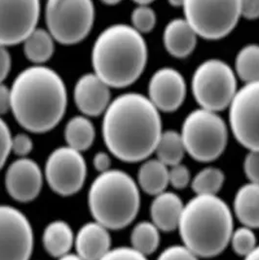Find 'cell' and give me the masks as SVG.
I'll list each match as a JSON object with an SVG mask.
<instances>
[{"label":"cell","mask_w":259,"mask_h":260,"mask_svg":"<svg viewBox=\"0 0 259 260\" xmlns=\"http://www.w3.org/2000/svg\"><path fill=\"white\" fill-rule=\"evenodd\" d=\"M159 110L139 93L111 101L104 114L103 137L109 152L121 161L136 163L155 152L162 135Z\"/></svg>","instance_id":"cell-1"},{"label":"cell","mask_w":259,"mask_h":260,"mask_svg":"<svg viewBox=\"0 0 259 260\" xmlns=\"http://www.w3.org/2000/svg\"><path fill=\"white\" fill-rule=\"evenodd\" d=\"M11 111L24 130L43 134L58 126L68 106V92L58 72L44 66L21 71L10 88Z\"/></svg>","instance_id":"cell-2"},{"label":"cell","mask_w":259,"mask_h":260,"mask_svg":"<svg viewBox=\"0 0 259 260\" xmlns=\"http://www.w3.org/2000/svg\"><path fill=\"white\" fill-rule=\"evenodd\" d=\"M148 50L142 35L132 25L115 24L104 29L92 49L94 73L110 88H125L143 73Z\"/></svg>","instance_id":"cell-3"},{"label":"cell","mask_w":259,"mask_h":260,"mask_svg":"<svg viewBox=\"0 0 259 260\" xmlns=\"http://www.w3.org/2000/svg\"><path fill=\"white\" fill-rule=\"evenodd\" d=\"M177 229L183 246L199 258L214 257L230 243L233 215L217 195H196L184 205Z\"/></svg>","instance_id":"cell-4"},{"label":"cell","mask_w":259,"mask_h":260,"mask_svg":"<svg viewBox=\"0 0 259 260\" xmlns=\"http://www.w3.org/2000/svg\"><path fill=\"white\" fill-rule=\"evenodd\" d=\"M88 206L94 221L108 230H121L129 226L140 212V187L124 171L109 170L92 182Z\"/></svg>","instance_id":"cell-5"},{"label":"cell","mask_w":259,"mask_h":260,"mask_svg":"<svg viewBox=\"0 0 259 260\" xmlns=\"http://www.w3.org/2000/svg\"><path fill=\"white\" fill-rule=\"evenodd\" d=\"M180 136L186 153L196 161L207 163L223 153L228 142V129L216 112L199 108L185 117Z\"/></svg>","instance_id":"cell-6"},{"label":"cell","mask_w":259,"mask_h":260,"mask_svg":"<svg viewBox=\"0 0 259 260\" xmlns=\"http://www.w3.org/2000/svg\"><path fill=\"white\" fill-rule=\"evenodd\" d=\"M191 88L201 108L217 113L229 107L238 91L235 72L221 59H207L194 71Z\"/></svg>","instance_id":"cell-7"},{"label":"cell","mask_w":259,"mask_h":260,"mask_svg":"<svg viewBox=\"0 0 259 260\" xmlns=\"http://www.w3.org/2000/svg\"><path fill=\"white\" fill-rule=\"evenodd\" d=\"M45 21L55 41L63 45L79 43L89 36L94 25V3L90 0L48 1Z\"/></svg>","instance_id":"cell-8"},{"label":"cell","mask_w":259,"mask_h":260,"mask_svg":"<svg viewBox=\"0 0 259 260\" xmlns=\"http://www.w3.org/2000/svg\"><path fill=\"white\" fill-rule=\"evenodd\" d=\"M184 19L197 36L207 40H218L228 36L241 18L240 1L183 2Z\"/></svg>","instance_id":"cell-9"},{"label":"cell","mask_w":259,"mask_h":260,"mask_svg":"<svg viewBox=\"0 0 259 260\" xmlns=\"http://www.w3.org/2000/svg\"><path fill=\"white\" fill-rule=\"evenodd\" d=\"M44 176L48 185L61 197H70L82 189L87 178V164L81 152L60 146L48 156Z\"/></svg>","instance_id":"cell-10"},{"label":"cell","mask_w":259,"mask_h":260,"mask_svg":"<svg viewBox=\"0 0 259 260\" xmlns=\"http://www.w3.org/2000/svg\"><path fill=\"white\" fill-rule=\"evenodd\" d=\"M230 128L237 142L259 150V82L245 84L229 106Z\"/></svg>","instance_id":"cell-11"},{"label":"cell","mask_w":259,"mask_h":260,"mask_svg":"<svg viewBox=\"0 0 259 260\" xmlns=\"http://www.w3.org/2000/svg\"><path fill=\"white\" fill-rule=\"evenodd\" d=\"M34 245L28 218L14 207L0 205V260H29Z\"/></svg>","instance_id":"cell-12"},{"label":"cell","mask_w":259,"mask_h":260,"mask_svg":"<svg viewBox=\"0 0 259 260\" xmlns=\"http://www.w3.org/2000/svg\"><path fill=\"white\" fill-rule=\"evenodd\" d=\"M40 10L37 0L0 1V45L24 43L37 28Z\"/></svg>","instance_id":"cell-13"},{"label":"cell","mask_w":259,"mask_h":260,"mask_svg":"<svg viewBox=\"0 0 259 260\" xmlns=\"http://www.w3.org/2000/svg\"><path fill=\"white\" fill-rule=\"evenodd\" d=\"M43 186V173L29 158H19L8 167L5 174V188L15 201L28 203L39 196Z\"/></svg>","instance_id":"cell-14"},{"label":"cell","mask_w":259,"mask_h":260,"mask_svg":"<svg viewBox=\"0 0 259 260\" xmlns=\"http://www.w3.org/2000/svg\"><path fill=\"white\" fill-rule=\"evenodd\" d=\"M186 96L183 76L173 68L154 72L148 84V99L159 111L174 112L182 106Z\"/></svg>","instance_id":"cell-15"},{"label":"cell","mask_w":259,"mask_h":260,"mask_svg":"<svg viewBox=\"0 0 259 260\" xmlns=\"http://www.w3.org/2000/svg\"><path fill=\"white\" fill-rule=\"evenodd\" d=\"M73 98L84 116L96 117L105 114L111 103L110 87L94 73H86L75 84Z\"/></svg>","instance_id":"cell-16"},{"label":"cell","mask_w":259,"mask_h":260,"mask_svg":"<svg viewBox=\"0 0 259 260\" xmlns=\"http://www.w3.org/2000/svg\"><path fill=\"white\" fill-rule=\"evenodd\" d=\"M74 247L83 260H101L111 249L109 230L96 221L85 223L75 236Z\"/></svg>","instance_id":"cell-17"},{"label":"cell","mask_w":259,"mask_h":260,"mask_svg":"<svg viewBox=\"0 0 259 260\" xmlns=\"http://www.w3.org/2000/svg\"><path fill=\"white\" fill-rule=\"evenodd\" d=\"M197 35L185 19H174L166 25L163 42L167 52L177 59L187 58L197 45Z\"/></svg>","instance_id":"cell-18"},{"label":"cell","mask_w":259,"mask_h":260,"mask_svg":"<svg viewBox=\"0 0 259 260\" xmlns=\"http://www.w3.org/2000/svg\"><path fill=\"white\" fill-rule=\"evenodd\" d=\"M184 204L176 193L163 192L155 196L150 206L153 223L160 231L172 232L178 228Z\"/></svg>","instance_id":"cell-19"},{"label":"cell","mask_w":259,"mask_h":260,"mask_svg":"<svg viewBox=\"0 0 259 260\" xmlns=\"http://www.w3.org/2000/svg\"><path fill=\"white\" fill-rule=\"evenodd\" d=\"M233 206L236 216L243 226L259 228V184L248 182L241 186L236 193Z\"/></svg>","instance_id":"cell-20"},{"label":"cell","mask_w":259,"mask_h":260,"mask_svg":"<svg viewBox=\"0 0 259 260\" xmlns=\"http://www.w3.org/2000/svg\"><path fill=\"white\" fill-rule=\"evenodd\" d=\"M75 236L71 225L63 220H54L45 227L42 235L44 249L52 257L58 258L71 252Z\"/></svg>","instance_id":"cell-21"},{"label":"cell","mask_w":259,"mask_h":260,"mask_svg":"<svg viewBox=\"0 0 259 260\" xmlns=\"http://www.w3.org/2000/svg\"><path fill=\"white\" fill-rule=\"evenodd\" d=\"M170 184L169 169L157 158L144 161L139 169L138 185L148 195L157 196Z\"/></svg>","instance_id":"cell-22"},{"label":"cell","mask_w":259,"mask_h":260,"mask_svg":"<svg viewBox=\"0 0 259 260\" xmlns=\"http://www.w3.org/2000/svg\"><path fill=\"white\" fill-rule=\"evenodd\" d=\"M95 129L89 117L84 115L73 116L64 128V140L72 149L83 152L88 150L94 142Z\"/></svg>","instance_id":"cell-23"},{"label":"cell","mask_w":259,"mask_h":260,"mask_svg":"<svg viewBox=\"0 0 259 260\" xmlns=\"http://www.w3.org/2000/svg\"><path fill=\"white\" fill-rule=\"evenodd\" d=\"M54 52L55 40L47 29L37 27L24 41V56L36 66L48 61Z\"/></svg>","instance_id":"cell-24"},{"label":"cell","mask_w":259,"mask_h":260,"mask_svg":"<svg viewBox=\"0 0 259 260\" xmlns=\"http://www.w3.org/2000/svg\"><path fill=\"white\" fill-rule=\"evenodd\" d=\"M155 153L157 159L167 167L172 168L181 164L186 150L180 134L173 130L163 132L155 149Z\"/></svg>","instance_id":"cell-25"},{"label":"cell","mask_w":259,"mask_h":260,"mask_svg":"<svg viewBox=\"0 0 259 260\" xmlns=\"http://www.w3.org/2000/svg\"><path fill=\"white\" fill-rule=\"evenodd\" d=\"M131 244V248L147 257L159 248L160 230L150 221L139 222L132 230Z\"/></svg>","instance_id":"cell-26"},{"label":"cell","mask_w":259,"mask_h":260,"mask_svg":"<svg viewBox=\"0 0 259 260\" xmlns=\"http://www.w3.org/2000/svg\"><path fill=\"white\" fill-rule=\"evenodd\" d=\"M235 71L237 76L246 84L259 82V45L248 44L239 51Z\"/></svg>","instance_id":"cell-27"},{"label":"cell","mask_w":259,"mask_h":260,"mask_svg":"<svg viewBox=\"0 0 259 260\" xmlns=\"http://www.w3.org/2000/svg\"><path fill=\"white\" fill-rule=\"evenodd\" d=\"M223 172L214 167H207L191 179V188L196 195H216L223 186Z\"/></svg>","instance_id":"cell-28"},{"label":"cell","mask_w":259,"mask_h":260,"mask_svg":"<svg viewBox=\"0 0 259 260\" xmlns=\"http://www.w3.org/2000/svg\"><path fill=\"white\" fill-rule=\"evenodd\" d=\"M229 244L236 254L246 257L257 247V240L253 229L242 226L233 231Z\"/></svg>","instance_id":"cell-29"},{"label":"cell","mask_w":259,"mask_h":260,"mask_svg":"<svg viewBox=\"0 0 259 260\" xmlns=\"http://www.w3.org/2000/svg\"><path fill=\"white\" fill-rule=\"evenodd\" d=\"M132 26L141 35L150 32L156 24V13L150 5H137L131 15Z\"/></svg>","instance_id":"cell-30"},{"label":"cell","mask_w":259,"mask_h":260,"mask_svg":"<svg viewBox=\"0 0 259 260\" xmlns=\"http://www.w3.org/2000/svg\"><path fill=\"white\" fill-rule=\"evenodd\" d=\"M169 182L176 189H184L191 183L190 171L186 166L178 164L169 170Z\"/></svg>","instance_id":"cell-31"},{"label":"cell","mask_w":259,"mask_h":260,"mask_svg":"<svg viewBox=\"0 0 259 260\" xmlns=\"http://www.w3.org/2000/svg\"><path fill=\"white\" fill-rule=\"evenodd\" d=\"M12 137L8 124L0 117V170L4 167L11 153Z\"/></svg>","instance_id":"cell-32"},{"label":"cell","mask_w":259,"mask_h":260,"mask_svg":"<svg viewBox=\"0 0 259 260\" xmlns=\"http://www.w3.org/2000/svg\"><path fill=\"white\" fill-rule=\"evenodd\" d=\"M156 260H200L188 248L182 246H171L164 249Z\"/></svg>","instance_id":"cell-33"},{"label":"cell","mask_w":259,"mask_h":260,"mask_svg":"<svg viewBox=\"0 0 259 260\" xmlns=\"http://www.w3.org/2000/svg\"><path fill=\"white\" fill-rule=\"evenodd\" d=\"M34 149V142L31 138L24 134L20 133L12 137L11 152L19 156L20 158H25Z\"/></svg>","instance_id":"cell-34"},{"label":"cell","mask_w":259,"mask_h":260,"mask_svg":"<svg viewBox=\"0 0 259 260\" xmlns=\"http://www.w3.org/2000/svg\"><path fill=\"white\" fill-rule=\"evenodd\" d=\"M244 172L249 182L259 184V150H251L244 160Z\"/></svg>","instance_id":"cell-35"},{"label":"cell","mask_w":259,"mask_h":260,"mask_svg":"<svg viewBox=\"0 0 259 260\" xmlns=\"http://www.w3.org/2000/svg\"><path fill=\"white\" fill-rule=\"evenodd\" d=\"M101 260H148L146 256L131 247L111 248L110 251Z\"/></svg>","instance_id":"cell-36"},{"label":"cell","mask_w":259,"mask_h":260,"mask_svg":"<svg viewBox=\"0 0 259 260\" xmlns=\"http://www.w3.org/2000/svg\"><path fill=\"white\" fill-rule=\"evenodd\" d=\"M241 17L247 20H256L259 18V0L240 1Z\"/></svg>","instance_id":"cell-37"},{"label":"cell","mask_w":259,"mask_h":260,"mask_svg":"<svg viewBox=\"0 0 259 260\" xmlns=\"http://www.w3.org/2000/svg\"><path fill=\"white\" fill-rule=\"evenodd\" d=\"M12 60L7 48L0 45V84L7 78L11 71Z\"/></svg>","instance_id":"cell-38"},{"label":"cell","mask_w":259,"mask_h":260,"mask_svg":"<svg viewBox=\"0 0 259 260\" xmlns=\"http://www.w3.org/2000/svg\"><path fill=\"white\" fill-rule=\"evenodd\" d=\"M93 165H94V169L100 174L106 173L107 171L111 170L110 169V166H111L110 156L106 152H103V151L94 154Z\"/></svg>","instance_id":"cell-39"},{"label":"cell","mask_w":259,"mask_h":260,"mask_svg":"<svg viewBox=\"0 0 259 260\" xmlns=\"http://www.w3.org/2000/svg\"><path fill=\"white\" fill-rule=\"evenodd\" d=\"M11 110V92L3 83L0 84V117Z\"/></svg>","instance_id":"cell-40"},{"label":"cell","mask_w":259,"mask_h":260,"mask_svg":"<svg viewBox=\"0 0 259 260\" xmlns=\"http://www.w3.org/2000/svg\"><path fill=\"white\" fill-rule=\"evenodd\" d=\"M244 260H259V246H257L253 251H251L247 256H246Z\"/></svg>","instance_id":"cell-41"},{"label":"cell","mask_w":259,"mask_h":260,"mask_svg":"<svg viewBox=\"0 0 259 260\" xmlns=\"http://www.w3.org/2000/svg\"><path fill=\"white\" fill-rule=\"evenodd\" d=\"M58 260H83L80 256H78L76 253H68L61 257H59Z\"/></svg>","instance_id":"cell-42"},{"label":"cell","mask_w":259,"mask_h":260,"mask_svg":"<svg viewBox=\"0 0 259 260\" xmlns=\"http://www.w3.org/2000/svg\"><path fill=\"white\" fill-rule=\"evenodd\" d=\"M104 3L106 5H116L119 3V1H116V0H114V1H104Z\"/></svg>","instance_id":"cell-43"}]
</instances>
